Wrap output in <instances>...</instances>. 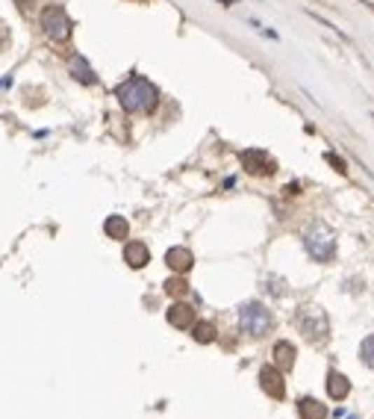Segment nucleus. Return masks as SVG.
<instances>
[{
  "label": "nucleus",
  "mask_w": 374,
  "mask_h": 419,
  "mask_svg": "<svg viewBox=\"0 0 374 419\" xmlns=\"http://www.w3.org/2000/svg\"><path fill=\"white\" fill-rule=\"evenodd\" d=\"M298 328L310 342H324L330 337V322H327V313L319 305H304L298 313Z\"/></svg>",
  "instance_id": "nucleus-3"
},
{
  "label": "nucleus",
  "mask_w": 374,
  "mask_h": 419,
  "mask_svg": "<svg viewBox=\"0 0 374 419\" xmlns=\"http://www.w3.org/2000/svg\"><path fill=\"white\" fill-rule=\"evenodd\" d=\"M192 337H195L198 342H212V340H215V328H212L209 322H195V325H192Z\"/></svg>",
  "instance_id": "nucleus-15"
},
{
  "label": "nucleus",
  "mask_w": 374,
  "mask_h": 419,
  "mask_svg": "<svg viewBox=\"0 0 374 419\" xmlns=\"http://www.w3.org/2000/svg\"><path fill=\"white\" fill-rule=\"evenodd\" d=\"M359 354H363V364L374 369V337H366V340H363V349H359Z\"/></svg>",
  "instance_id": "nucleus-17"
},
{
  "label": "nucleus",
  "mask_w": 374,
  "mask_h": 419,
  "mask_svg": "<svg viewBox=\"0 0 374 419\" xmlns=\"http://www.w3.org/2000/svg\"><path fill=\"white\" fill-rule=\"evenodd\" d=\"M71 71H74V77H77L80 83H95V71H92L89 65H85V62L80 60V56H77L74 62H71Z\"/></svg>",
  "instance_id": "nucleus-16"
},
{
  "label": "nucleus",
  "mask_w": 374,
  "mask_h": 419,
  "mask_svg": "<svg viewBox=\"0 0 374 419\" xmlns=\"http://www.w3.org/2000/svg\"><path fill=\"white\" fill-rule=\"evenodd\" d=\"M41 30H45L50 39L65 41L71 36V18L62 6H45L41 9Z\"/></svg>",
  "instance_id": "nucleus-5"
},
{
  "label": "nucleus",
  "mask_w": 374,
  "mask_h": 419,
  "mask_svg": "<svg viewBox=\"0 0 374 419\" xmlns=\"http://www.w3.org/2000/svg\"><path fill=\"white\" fill-rule=\"evenodd\" d=\"M327 393L333 396L336 401L348 399V393H351V384H348V378H345L342 372H330V375H327Z\"/></svg>",
  "instance_id": "nucleus-11"
},
{
  "label": "nucleus",
  "mask_w": 374,
  "mask_h": 419,
  "mask_svg": "<svg viewBox=\"0 0 374 419\" xmlns=\"http://www.w3.org/2000/svg\"><path fill=\"white\" fill-rule=\"evenodd\" d=\"M104 230H106V237H112V239H127V234H130V225H127L124 215H109Z\"/></svg>",
  "instance_id": "nucleus-14"
},
{
  "label": "nucleus",
  "mask_w": 374,
  "mask_h": 419,
  "mask_svg": "<svg viewBox=\"0 0 374 419\" xmlns=\"http://www.w3.org/2000/svg\"><path fill=\"white\" fill-rule=\"evenodd\" d=\"M239 328L251 337H263L271 328V313L265 310V305H260V301H248V305L239 310Z\"/></svg>",
  "instance_id": "nucleus-4"
},
{
  "label": "nucleus",
  "mask_w": 374,
  "mask_h": 419,
  "mask_svg": "<svg viewBox=\"0 0 374 419\" xmlns=\"http://www.w3.org/2000/svg\"><path fill=\"white\" fill-rule=\"evenodd\" d=\"M165 263L174 269V272H189L192 266H195V257H192V251L189 248H183V245H177V248H171L168 254H165Z\"/></svg>",
  "instance_id": "nucleus-9"
},
{
  "label": "nucleus",
  "mask_w": 374,
  "mask_h": 419,
  "mask_svg": "<svg viewBox=\"0 0 374 419\" xmlns=\"http://www.w3.org/2000/svg\"><path fill=\"white\" fill-rule=\"evenodd\" d=\"M295 354H298V352H295V345H292V342H286V340H283V342H277V345H275L277 369H280V372L292 369V366H295Z\"/></svg>",
  "instance_id": "nucleus-12"
},
{
  "label": "nucleus",
  "mask_w": 374,
  "mask_h": 419,
  "mask_svg": "<svg viewBox=\"0 0 374 419\" xmlns=\"http://www.w3.org/2000/svg\"><path fill=\"white\" fill-rule=\"evenodd\" d=\"M124 260H127V266H133V269L148 266V260H151L148 245L145 242H127L124 245Z\"/></svg>",
  "instance_id": "nucleus-8"
},
{
  "label": "nucleus",
  "mask_w": 374,
  "mask_h": 419,
  "mask_svg": "<svg viewBox=\"0 0 374 419\" xmlns=\"http://www.w3.org/2000/svg\"><path fill=\"white\" fill-rule=\"evenodd\" d=\"M9 48V27L0 21V51H6Z\"/></svg>",
  "instance_id": "nucleus-19"
},
{
  "label": "nucleus",
  "mask_w": 374,
  "mask_h": 419,
  "mask_svg": "<svg viewBox=\"0 0 374 419\" xmlns=\"http://www.w3.org/2000/svg\"><path fill=\"white\" fill-rule=\"evenodd\" d=\"M327 160H330V166H333V168L339 171V175H345V171H348V168H345V160H342V157H333V154H327Z\"/></svg>",
  "instance_id": "nucleus-20"
},
{
  "label": "nucleus",
  "mask_w": 374,
  "mask_h": 419,
  "mask_svg": "<svg viewBox=\"0 0 374 419\" xmlns=\"http://www.w3.org/2000/svg\"><path fill=\"white\" fill-rule=\"evenodd\" d=\"M186 290H189V284H186L183 278H171V281L165 284V293H168V295H186Z\"/></svg>",
  "instance_id": "nucleus-18"
},
{
  "label": "nucleus",
  "mask_w": 374,
  "mask_h": 419,
  "mask_svg": "<svg viewBox=\"0 0 374 419\" xmlns=\"http://www.w3.org/2000/svg\"><path fill=\"white\" fill-rule=\"evenodd\" d=\"M242 168L248 171V175H256V178H268V175H275L277 171V163L271 160V157L260 148H251V151H244L242 154Z\"/></svg>",
  "instance_id": "nucleus-6"
},
{
  "label": "nucleus",
  "mask_w": 374,
  "mask_h": 419,
  "mask_svg": "<svg viewBox=\"0 0 374 419\" xmlns=\"http://www.w3.org/2000/svg\"><path fill=\"white\" fill-rule=\"evenodd\" d=\"M260 387L271 399H283L286 396V384H283V372L277 366H263L260 372Z\"/></svg>",
  "instance_id": "nucleus-7"
},
{
  "label": "nucleus",
  "mask_w": 374,
  "mask_h": 419,
  "mask_svg": "<svg viewBox=\"0 0 374 419\" xmlns=\"http://www.w3.org/2000/svg\"><path fill=\"white\" fill-rule=\"evenodd\" d=\"M298 411H300V416H304V419H324L327 416V408L319 399H300Z\"/></svg>",
  "instance_id": "nucleus-13"
},
{
  "label": "nucleus",
  "mask_w": 374,
  "mask_h": 419,
  "mask_svg": "<svg viewBox=\"0 0 374 419\" xmlns=\"http://www.w3.org/2000/svg\"><path fill=\"white\" fill-rule=\"evenodd\" d=\"M168 322L174 328H192L195 325V307L189 305H174L168 310Z\"/></svg>",
  "instance_id": "nucleus-10"
},
{
  "label": "nucleus",
  "mask_w": 374,
  "mask_h": 419,
  "mask_svg": "<svg viewBox=\"0 0 374 419\" xmlns=\"http://www.w3.org/2000/svg\"><path fill=\"white\" fill-rule=\"evenodd\" d=\"M304 245H307V254L319 263H330L336 257V234L330 230L324 222H315L307 234H304Z\"/></svg>",
  "instance_id": "nucleus-2"
},
{
  "label": "nucleus",
  "mask_w": 374,
  "mask_h": 419,
  "mask_svg": "<svg viewBox=\"0 0 374 419\" xmlns=\"http://www.w3.org/2000/svg\"><path fill=\"white\" fill-rule=\"evenodd\" d=\"M115 98H118V104L127 112H151L156 107V100H160V92H156V86L151 80L130 77L115 89Z\"/></svg>",
  "instance_id": "nucleus-1"
}]
</instances>
